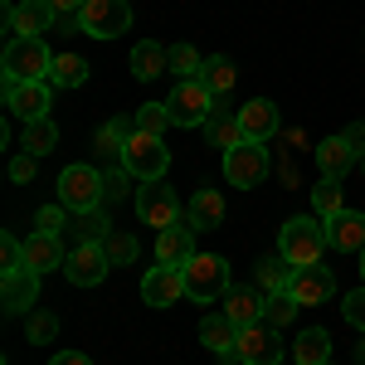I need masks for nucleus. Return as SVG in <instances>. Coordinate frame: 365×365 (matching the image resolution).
<instances>
[{"label":"nucleus","instance_id":"1","mask_svg":"<svg viewBox=\"0 0 365 365\" xmlns=\"http://www.w3.org/2000/svg\"><path fill=\"white\" fill-rule=\"evenodd\" d=\"M49 68H54V54L44 49V39H5V54H0V73L5 83H49Z\"/></svg>","mask_w":365,"mask_h":365},{"label":"nucleus","instance_id":"2","mask_svg":"<svg viewBox=\"0 0 365 365\" xmlns=\"http://www.w3.org/2000/svg\"><path fill=\"white\" fill-rule=\"evenodd\" d=\"M331 249L327 239V220H287L278 234V253L292 263V268H307V263H322V253Z\"/></svg>","mask_w":365,"mask_h":365},{"label":"nucleus","instance_id":"3","mask_svg":"<svg viewBox=\"0 0 365 365\" xmlns=\"http://www.w3.org/2000/svg\"><path fill=\"white\" fill-rule=\"evenodd\" d=\"M180 273H185V297L190 302H220L229 287V263L220 253H195V258H185L180 263Z\"/></svg>","mask_w":365,"mask_h":365},{"label":"nucleus","instance_id":"4","mask_svg":"<svg viewBox=\"0 0 365 365\" xmlns=\"http://www.w3.org/2000/svg\"><path fill=\"white\" fill-rule=\"evenodd\" d=\"M215 103H220V98L200 83V73L195 78H175V88H170V98H166L170 127H205L210 113H215Z\"/></svg>","mask_w":365,"mask_h":365},{"label":"nucleus","instance_id":"5","mask_svg":"<svg viewBox=\"0 0 365 365\" xmlns=\"http://www.w3.org/2000/svg\"><path fill=\"white\" fill-rule=\"evenodd\" d=\"M58 205L68 215H83L103 205V170L98 166H63L58 170Z\"/></svg>","mask_w":365,"mask_h":365},{"label":"nucleus","instance_id":"6","mask_svg":"<svg viewBox=\"0 0 365 365\" xmlns=\"http://www.w3.org/2000/svg\"><path fill=\"white\" fill-rule=\"evenodd\" d=\"M132 205H137L141 225H151L156 234L170 229V225H180V200H175V190L161 185V180H141L137 195H132Z\"/></svg>","mask_w":365,"mask_h":365},{"label":"nucleus","instance_id":"7","mask_svg":"<svg viewBox=\"0 0 365 365\" xmlns=\"http://www.w3.org/2000/svg\"><path fill=\"white\" fill-rule=\"evenodd\" d=\"M234 361H239V365H282V336H278V327H268V322L239 327Z\"/></svg>","mask_w":365,"mask_h":365},{"label":"nucleus","instance_id":"8","mask_svg":"<svg viewBox=\"0 0 365 365\" xmlns=\"http://www.w3.org/2000/svg\"><path fill=\"white\" fill-rule=\"evenodd\" d=\"M122 29H132L127 0H88V10L78 15V34H88V39H117Z\"/></svg>","mask_w":365,"mask_h":365},{"label":"nucleus","instance_id":"9","mask_svg":"<svg viewBox=\"0 0 365 365\" xmlns=\"http://www.w3.org/2000/svg\"><path fill=\"white\" fill-rule=\"evenodd\" d=\"M263 175H268V146H258V141H239V146H229V151H225V180H229V185L253 190V185H263Z\"/></svg>","mask_w":365,"mask_h":365},{"label":"nucleus","instance_id":"10","mask_svg":"<svg viewBox=\"0 0 365 365\" xmlns=\"http://www.w3.org/2000/svg\"><path fill=\"white\" fill-rule=\"evenodd\" d=\"M58 15L49 0H5V34L10 39H25V34H34V39H44V29H54Z\"/></svg>","mask_w":365,"mask_h":365},{"label":"nucleus","instance_id":"11","mask_svg":"<svg viewBox=\"0 0 365 365\" xmlns=\"http://www.w3.org/2000/svg\"><path fill=\"white\" fill-rule=\"evenodd\" d=\"M122 166L132 170L137 180H161L170 166V151L161 137H146V132H137V137L122 146Z\"/></svg>","mask_w":365,"mask_h":365},{"label":"nucleus","instance_id":"12","mask_svg":"<svg viewBox=\"0 0 365 365\" xmlns=\"http://www.w3.org/2000/svg\"><path fill=\"white\" fill-rule=\"evenodd\" d=\"M108 253H103V244H73L68 249V258H63V273H68V282L73 287H98V282L108 278Z\"/></svg>","mask_w":365,"mask_h":365},{"label":"nucleus","instance_id":"13","mask_svg":"<svg viewBox=\"0 0 365 365\" xmlns=\"http://www.w3.org/2000/svg\"><path fill=\"white\" fill-rule=\"evenodd\" d=\"M39 278L44 273H34V268L5 273V282H0V307H5V317H29L34 312V302H39Z\"/></svg>","mask_w":365,"mask_h":365},{"label":"nucleus","instance_id":"14","mask_svg":"<svg viewBox=\"0 0 365 365\" xmlns=\"http://www.w3.org/2000/svg\"><path fill=\"white\" fill-rule=\"evenodd\" d=\"M141 297H146V307H170V302H180V297H185V273H180L175 263H156V268H146V278H141Z\"/></svg>","mask_w":365,"mask_h":365},{"label":"nucleus","instance_id":"15","mask_svg":"<svg viewBox=\"0 0 365 365\" xmlns=\"http://www.w3.org/2000/svg\"><path fill=\"white\" fill-rule=\"evenodd\" d=\"M287 292H292L302 307H322V302H331L336 278H331V268H327V263H307V268H297V273H292Z\"/></svg>","mask_w":365,"mask_h":365},{"label":"nucleus","instance_id":"16","mask_svg":"<svg viewBox=\"0 0 365 365\" xmlns=\"http://www.w3.org/2000/svg\"><path fill=\"white\" fill-rule=\"evenodd\" d=\"M239 127H244V141H258V146H268V141L282 132V117H278V103H268V98H253L239 108Z\"/></svg>","mask_w":365,"mask_h":365},{"label":"nucleus","instance_id":"17","mask_svg":"<svg viewBox=\"0 0 365 365\" xmlns=\"http://www.w3.org/2000/svg\"><path fill=\"white\" fill-rule=\"evenodd\" d=\"M5 113L20 122L49 117V83H5Z\"/></svg>","mask_w":365,"mask_h":365},{"label":"nucleus","instance_id":"18","mask_svg":"<svg viewBox=\"0 0 365 365\" xmlns=\"http://www.w3.org/2000/svg\"><path fill=\"white\" fill-rule=\"evenodd\" d=\"M327 239L336 253H365V215L361 210H341L336 220H327Z\"/></svg>","mask_w":365,"mask_h":365},{"label":"nucleus","instance_id":"19","mask_svg":"<svg viewBox=\"0 0 365 365\" xmlns=\"http://www.w3.org/2000/svg\"><path fill=\"white\" fill-rule=\"evenodd\" d=\"M185 225L195 229V234H205V229H225V195L220 190H195L190 195V205H185Z\"/></svg>","mask_w":365,"mask_h":365},{"label":"nucleus","instance_id":"20","mask_svg":"<svg viewBox=\"0 0 365 365\" xmlns=\"http://www.w3.org/2000/svg\"><path fill=\"white\" fill-rule=\"evenodd\" d=\"M63 239L58 234H29L25 239V268H34V273H54V268H63Z\"/></svg>","mask_w":365,"mask_h":365},{"label":"nucleus","instance_id":"21","mask_svg":"<svg viewBox=\"0 0 365 365\" xmlns=\"http://www.w3.org/2000/svg\"><path fill=\"white\" fill-rule=\"evenodd\" d=\"M185 258H195V229L190 225H170L156 234V263H185Z\"/></svg>","mask_w":365,"mask_h":365},{"label":"nucleus","instance_id":"22","mask_svg":"<svg viewBox=\"0 0 365 365\" xmlns=\"http://www.w3.org/2000/svg\"><path fill=\"white\" fill-rule=\"evenodd\" d=\"M200 132L210 137V146H225V151H229V146H239V141H244V127H239V108L229 113L225 98H220V103H215V113H210V122H205Z\"/></svg>","mask_w":365,"mask_h":365},{"label":"nucleus","instance_id":"23","mask_svg":"<svg viewBox=\"0 0 365 365\" xmlns=\"http://www.w3.org/2000/svg\"><path fill=\"white\" fill-rule=\"evenodd\" d=\"M317 166H322V175H331V180H346V170L356 166V151H351V141H346V137L317 141Z\"/></svg>","mask_w":365,"mask_h":365},{"label":"nucleus","instance_id":"24","mask_svg":"<svg viewBox=\"0 0 365 365\" xmlns=\"http://www.w3.org/2000/svg\"><path fill=\"white\" fill-rule=\"evenodd\" d=\"M200 341H205V346H210V351H215V356L229 365V361H234V341H239V327H234L229 317H205V322H200Z\"/></svg>","mask_w":365,"mask_h":365},{"label":"nucleus","instance_id":"25","mask_svg":"<svg viewBox=\"0 0 365 365\" xmlns=\"http://www.w3.org/2000/svg\"><path fill=\"white\" fill-rule=\"evenodd\" d=\"M225 317L234 327H253V322H263V297L249 292V287H229L225 292Z\"/></svg>","mask_w":365,"mask_h":365},{"label":"nucleus","instance_id":"26","mask_svg":"<svg viewBox=\"0 0 365 365\" xmlns=\"http://www.w3.org/2000/svg\"><path fill=\"white\" fill-rule=\"evenodd\" d=\"M327 361H331V336L322 327H307L292 341V365H327Z\"/></svg>","mask_w":365,"mask_h":365},{"label":"nucleus","instance_id":"27","mask_svg":"<svg viewBox=\"0 0 365 365\" xmlns=\"http://www.w3.org/2000/svg\"><path fill=\"white\" fill-rule=\"evenodd\" d=\"M113 229H108V210L98 205V210H83V215H73V225H68V249L73 244H103Z\"/></svg>","mask_w":365,"mask_h":365},{"label":"nucleus","instance_id":"28","mask_svg":"<svg viewBox=\"0 0 365 365\" xmlns=\"http://www.w3.org/2000/svg\"><path fill=\"white\" fill-rule=\"evenodd\" d=\"M132 73H137L141 83H146V78H161V73H170V49L151 44V39H141L137 49H132Z\"/></svg>","mask_w":365,"mask_h":365},{"label":"nucleus","instance_id":"29","mask_svg":"<svg viewBox=\"0 0 365 365\" xmlns=\"http://www.w3.org/2000/svg\"><path fill=\"white\" fill-rule=\"evenodd\" d=\"M88 58L78 54H54V68H49V88H83L88 83Z\"/></svg>","mask_w":365,"mask_h":365},{"label":"nucleus","instance_id":"30","mask_svg":"<svg viewBox=\"0 0 365 365\" xmlns=\"http://www.w3.org/2000/svg\"><path fill=\"white\" fill-rule=\"evenodd\" d=\"M200 83L210 88L215 98H229V88H234V63H229L225 54L205 58V63H200Z\"/></svg>","mask_w":365,"mask_h":365},{"label":"nucleus","instance_id":"31","mask_svg":"<svg viewBox=\"0 0 365 365\" xmlns=\"http://www.w3.org/2000/svg\"><path fill=\"white\" fill-rule=\"evenodd\" d=\"M297 307H302V302H297L292 292H263V322L278 327V331H282V327H292Z\"/></svg>","mask_w":365,"mask_h":365},{"label":"nucleus","instance_id":"32","mask_svg":"<svg viewBox=\"0 0 365 365\" xmlns=\"http://www.w3.org/2000/svg\"><path fill=\"white\" fill-rule=\"evenodd\" d=\"M54 146H58V127H54V117L25 122V151H29V156H49Z\"/></svg>","mask_w":365,"mask_h":365},{"label":"nucleus","instance_id":"33","mask_svg":"<svg viewBox=\"0 0 365 365\" xmlns=\"http://www.w3.org/2000/svg\"><path fill=\"white\" fill-rule=\"evenodd\" d=\"M312 210H317V220H336L341 210V180H331V175H322V185H312Z\"/></svg>","mask_w":365,"mask_h":365},{"label":"nucleus","instance_id":"34","mask_svg":"<svg viewBox=\"0 0 365 365\" xmlns=\"http://www.w3.org/2000/svg\"><path fill=\"white\" fill-rule=\"evenodd\" d=\"M292 273H297V268H292L282 253H273V258H263V263H258V282H263V292H287Z\"/></svg>","mask_w":365,"mask_h":365},{"label":"nucleus","instance_id":"35","mask_svg":"<svg viewBox=\"0 0 365 365\" xmlns=\"http://www.w3.org/2000/svg\"><path fill=\"white\" fill-rule=\"evenodd\" d=\"M58 336V317L49 307H34L25 317V341L29 346H44V341H54Z\"/></svg>","mask_w":365,"mask_h":365},{"label":"nucleus","instance_id":"36","mask_svg":"<svg viewBox=\"0 0 365 365\" xmlns=\"http://www.w3.org/2000/svg\"><path fill=\"white\" fill-rule=\"evenodd\" d=\"M103 253H108V263L122 268V263H137V239L127 234V229H113L108 239H103Z\"/></svg>","mask_w":365,"mask_h":365},{"label":"nucleus","instance_id":"37","mask_svg":"<svg viewBox=\"0 0 365 365\" xmlns=\"http://www.w3.org/2000/svg\"><path fill=\"white\" fill-rule=\"evenodd\" d=\"M132 180H137L132 170H108V175H103V205H108V210L122 205V200L132 195Z\"/></svg>","mask_w":365,"mask_h":365},{"label":"nucleus","instance_id":"38","mask_svg":"<svg viewBox=\"0 0 365 365\" xmlns=\"http://www.w3.org/2000/svg\"><path fill=\"white\" fill-rule=\"evenodd\" d=\"M166 127H170L166 103H146V108H137V132H146V137H161Z\"/></svg>","mask_w":365,"mask_h":365},{"label":"nucleus","instance_id":"39","mask_svg":"<svg viewBox=\"0 0 365 365\" xmlns=\"http://www.w3.org/2000/svg\"><path fill=\"white\" fill-rule=\"evenodd\" d=\"M170 73H175V78H195L200 73L195 44H170Z\"/></svg>","mask_w":365,"mask_h":365},{"label":"nucleus","instance_id":"40","mask_svg":"<svg viewBox=\"0 0 365 365\" xmlns=\"http://www.w3.org/2000/svg\"><path fill=\"white\" fill-rule=\"evenodd\" d=\"M15 268H25V244L15 234H0V273H15Z\"/></svg>","mask_w":365,"mask_h":365},{"label":"nucleus","instance_id":"41","mask_svg":"<svg viewBox=\"0 0 365 365\" xmlns=\"http://www.w3.org/2000/svg\"><path fill=\"white\" fill-rule=\"evenodd\" d=\"M341 317H346V322L365 336V287H356V292H346V297H341Z\"/></svg>","mask_w":365,"mask_h":365},{"label":"nucleus","instance_id":"42","mask_svg":"<svg viewBox=\"0 0 365 365\" xmlns=\"http://www.w3.org/2000/svg\"><path fill=\"white\" fill-rule=\"evenodd\" d=\"M34 225H39V234H63V225H68V210H63V205H44V210L34 215Z\"/></svg>","mask_w":365,"mask_h":365},{"label":"nucleus","instance_id":"43","mask_svg":"<svg viewBox=\"0 0 365 365\" xmlns=\"http://www.w3.org/2000/svg\"><path fill=\"white\" fill-rule=\"evenodd\" d=\"M34 170H39V156H29V151H20V156H10V180H15V185H25V180H34Z\"/></svg>","mask_w":365,"mask_h":365},{"label":"nucleus","instance_id":"44","mask_svg":"<svg viewBox=\"0 0 365 365\" xmlns=\"http://www.w3.org/2000/svg\"><path fill=\"white\" fill-rule=\"evenodd\" d=\"M49 5H54L58 25H68V29H78V15L88 10V0H49Z\"/></svg>","mask_w":365,"mask_h":365},{"label":"nucleus","instance_id":"45","mask_svg":"<svg viewBox=\"0 0 365 365\" xmlns=\"http://www.w3.org/2000/svg\"><path fill=\"white\" fill-rule=\"evenodd\" d=\"M108 137L127 146V141L137 137V117H108Z\"/></svg>","mask_w":365,"mask_h":365},{"label":"nucleus","instance_id":"46","mask_svg":"<svg viewBox=\"0 0 365 365\" xmlns=\"http://www.w3.org/2000/svg\"><path fill=\"white\" fill-rule=\"evenodd\" d=\"M341 137L351 141V151H356V161H365V122H351Z\"/></svg>","mask_w":365,"mask_h":365},{"label":"nucleus","instance_id":"47","mask_svg":"<svg viewBox=\"0 0 365 365\" xmlns=\"http://www.w3.org/2000/svg\"><path fill=\"white\" fill-rule=\"evenodd\" d=\"M49 365H93V361H88L83 351H63V356H54Z\"/></svg>","mask_w":365,"mask_h":365},{"label":"nucleus","instance_id":"48","mask_svg":"<svg viewBox=\"0 0 365 365\" xmlns=\"http://www.w3.org/2000/svg\"><path fill=\"white\" fill-rule=\"evenodd\" d=\"M356 365H365V341H361V346H356Z\"/></svg>","mask_w":365,"mask_h":365},{"label":"nucleus","instance_id":"49","mask_svg":"<svg viewBox=\"0 0 365 365\" xmlns=\"http://www.w3.org/2000/svg\"><path fill=\"white\" fill-rule=\"evenodd\" d=\"M361 278H365V253H361Z\"/></svg>","mask_w":365,"mask_h":365},{"label":"nucleus","instance_id":"50","mask_svg":"<svg viewBox=\"0 0 365 365\" xmlns=\"http://www.w3.org/2000/svg\"><path fill=\"white\" fill-rule=\"evenodd\" d=\"M361 170H365V161H361Z\"/></svg>","mask_w":365,"mask_h":365},{"label":"nucleus","instance_id":"51","mask_svg":"<svg viewBox=\"0 0 365 365\" xmlns=\"http://www.w3.org/2000/svg\"><path fill=\"white\" fill-rule=\"evenodd\" d=\"M327 365H331V361H327Z\"/></svg>","mask_w":365,"mask_h":365}]
</instances>
